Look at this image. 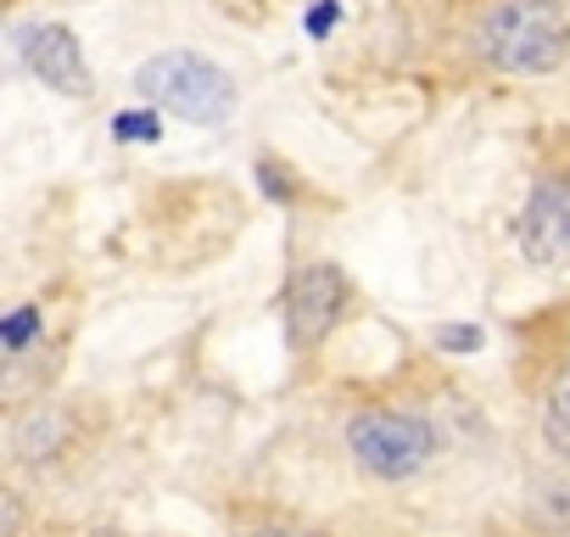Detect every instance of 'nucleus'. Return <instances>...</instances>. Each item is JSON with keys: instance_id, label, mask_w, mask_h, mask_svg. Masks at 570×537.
<instances>
[{"instance_id": "f257e3e1", "label": "nucleus", "mask_w": 570, "mask_h": 537, "mask_svg": "<svg viewBox=\"0 0 570 537\" xmlns=\"http://www.w3.org/2000/svg\"><path fill=\"white\" fill-rule=\"evenodd\" d=\"M570 51V23L553 0H503L475 29V57L498 74H553Z\"/></svg>"}, {"instance_id": "f03ea898", "label": "nucleus", "mask_w": 570, "mask_h": 537, "mask_svg": "<svg viewBox=\"0 0 570 537\" xmlns=\"http://www.w3.org/2000/svg\"><path fill=\"white\" fill-rule=\"evenodd\" d=\"M135 90H140L151 107L174 113L179 124H224V118L235 113V85H229V74L213 68L207 57H196V51H163V57H151V62L135 74Z\"/></svg>"}, {"instance_id": "7ed1b4c3", "label": "nucleus", "mask_w": 570, "mask_h": 537, "mask_svg": "<svg viewBox=\"0 0 570 537\" xmlns=\"http://www.w3.org/2000/svg\"><path fill=\"white\" fill-rule=\"evenodd\" d=\"M347 448L370 476L403 481L436 459V426L425 414H409V409H370L347 426Z\"/></svg>"}, {"instance_id": "20e7f679", "label": "nucleus", "mask_w": 570, "mask_h": 537, "mask_svg": "<svg viewBox=\"0 0 570 537\" xmlns=\"http://www.w3.org/2000/svg\"><path fill=\"white\" fill-rule=\"evenodd\" d=\"M347 303V275L336 263H308L285 286V331H292V348H314L325 342V331L336 325Z\"/></svg>"}, {"instance_id": "39448f33", "label": "nucleus", "mask_w": 570, "mask_h": 537, "mask_svg": "<svg viewBox=\"0 0 570 537\" xmlns=\"http://www.w3.org/2000/svg\"><path fill=\"white\" fill-rule=\"evenodd\" d=\"M18 46V62L46 85V90H62V96H90V68H85V51L79 40L62 29V23H23L12 35Z\"/></svg>"}, {"instance_id": "423d86ee", "label": "nucleus", "mask_w": 570, "mask_h": 537, "mask_svg": "<svg viewBox=\"0 0 570 537\" xmlns=\"http://www.w3.org/2000/svg\"><path fill=\"white\" fill-rule=\"evenodd\" d=\"M520 252L537 268L570 263V179H542L520 213Z\"/></svg>"}, {"instance_id": "0eeeda50", "label": "nucleus", "mask_w": 570, "mask_h": 537, "mask_svg": "<svg viewBox=\"0 0 570 537\" xmlns=\"http://www.w3.org/2000/svg\"><path fill=\"white\" fill-rule=\"evenodd\" d=\"M62 437H68V414H62V409H51V403H40L35 414H23V420H18L12 448H18V459H23V465H40V459H51V453L62 448Z\"/></svg>"}, {"instance_id": "6e6552de", "label": "nucleus", "mask_w": 570, "mask_h": 537, "mask_svg": "<svg viewBox=\"0 0 570 537\" xmlns=\"http://www.w3.org/2000/svg\"><path fill=\"white\" fill-rule=\"evenodd\" d=\"M531 520L553 537H570V481H537L531 487Z\"/></svg>"}, {"instance_id": "1a4fd4ad", "label": "nucleus", "mask_w": 570, "mask_h": 537, "mask_svg": "<svg viewBox=\"0 0 570 537\" xmlns=\"http://www.w3.org/2000/svg\"><path fill=\"white\" fill-rule=\"evenodd\" d=\"M542 431H548V448H559L570 459V375L548 392V414H542Z\"/></svg>"}, {"instance_id": "9d476101", "label": "nucleus", "mask_w": 570, "mask_h": 537, "mask_svg": "<svg viewBox=\"0 0 570 537\" xmlns=\"http://www.w3.org/2000/svg\"><path fill=\"white\" fill-rule=\"evenodd\" d=\"M35 331H40V309H18V314L7 320V353L18 359V353L35 342Z\"/></svg>"}, {"instance_id": "9b49d317", "label": "nucleus", "mask_w": 570, "mask_h": 537, "mask_svg": "<svg viewBox=\"0 0 570 537\" xmlns=\"http://www.w3.org/2000/svg\"><path fill=\"white\" fill-rule=\"evenodd\" d=\"M112 129H118L124 140H157V118H151V113H118Z\"/></svg>"}, {"instance_id": "f8f14e48", "label": "nucleus", "mask_w": 570, "mask_h": 537, "mask_svg": "<svg viewBox=\"0 0 570 537\" xmlns=\"http://www.w3.org/2000/svg\"><path fill=\"white\" fill-rule=\"evenodd\" d=\"M303 23H308V35H331V29H336V7L325 0V7H314V12L303 18Z\"/></svg>"}, {"instance_id": "ddd939ff", "label": "nucleus", "mask_w": 570, "mask_h": 537, "mask_svg": "<svg viewBox=\"0 0 570 537\" xmlns=\"http://www.w3.org/2000/svg\"><path fill=\"white\" fill-rule=\"evenodd\" d=\"M481 336L470 331V325H459V331H442V348H475Z\"/></svg>"}, {"instance_id": "4468645a", "label": "nucleus", "mask_w": 570, "mask_h": 537, "mask_svg": "<svg viewBox=\"0 0 570 537\" xmlns=\"http://www.w3.org/2000/svg\"><path fill=\"white\" fill-rule=\"evenodd\" d=\"M18 520H23L18 515V492H7V537H18Z\"/></svg>"}, {"instance_id": "2eb2a0df", "label": "nucleus", "mask_w": 570, "mask_h": 537, "mask_svg": "<svg viewBox=\"0 0 570 537\" xmlns=\"http://www.w3.org/2000/svg\"><path fill=\"white\" fill-rule=\"evenodd\" d=\"M257 537H308V531H279V526H274V531H257Z\"/></svg>"}]
</instances>
